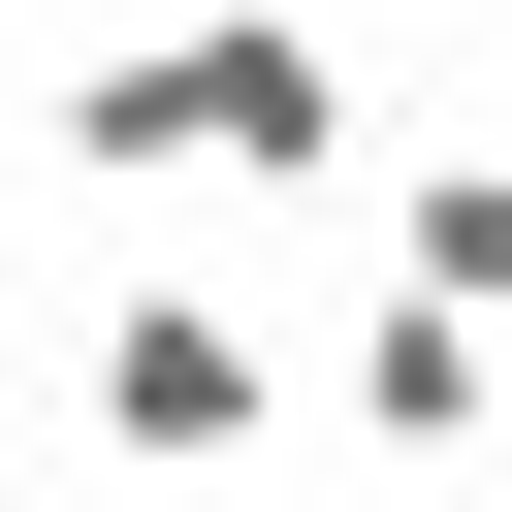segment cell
Segmentation results:
<instances>
[{
	"label": "cell",
	"mask_w": 512,
	"mask_h": 512,
	"mask_svg": "<svg viewBox=\"0 0 512 512\" xmlns=\"http://www.w3.org/2000/svg\"><path fill=\"white\" fill-rule=\"evenodd\" d=\"M32 128H64L96 192H256V224H288V192L352 160V64H320V0H128Z\"/></svg>",
	"instance_id": "1"
},
{
	"label": "cell",
	"mask_w": 512,
	"mask_h": 512,
	"mask_svg": "<svg viewBox=\"0 0 512 512\" xmlns=\"http://www.w3.org/2000/svg\"><path fill=\"white\" fill-rule=\"evenodd\" d=\"M480 352H512V320H416V288H384V320H352V416L448 480V448H480Z\"/></svg>",
	"instance_id": "4"
},
{
	"label": "cell",
	"mask_w": 512,
	"mask_h": 512,
	"mask_svg": "<svg viewBox=\"0 0 512 512\" xmlns=\"http://www.w3.org/2000/svg\"><path fill=\"white\" fill-rule=\"evenodd\" d=\"M384 288H416V320H512V128H480V160H416V192H384Z\"/></svg>",
	"instance_id": "3"
},
{
	"label": "cell",
	"mask_w": 512,
	"mask_h": 512,
	"mask_svg": "<svg viewBox=\"0 0 512 512\" xmlns=\"http://www.w3.org/2000/svg\"><path fill=\"white\" fill-rule=\"evenodd\" d=\"M96 448H128V480H256V448H288V320H256L224 256H128V288H96Z\"/></svg>",
	"instance_id": "2"
},
{
	"label": "cell",
	"mask_w": 512,
	"mask_h": 512,
	"mask_svg": "<svg viewBox=\"0 0 512 512\" xmlns=\"http://www.w3.org/2000/svg\"><path fill=\"white\" fill-rule=\"evenodd\" d=\"M480 64H512V0H480Z\"/></svg>",
	"instance_id": "5"
}]
</instances>
